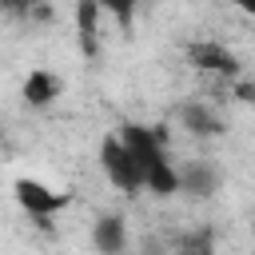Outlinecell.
<instances>
[{
    "label": "cell",
    "mask_w": 255,
    "mask_h": 255,
    "mask_svg": "<svg viewBox=\"0 0 255 255\" xmlns=\"http://www.w3.org/2000/svg\"><path fill=\"white\" fill-rule=\"evenodd\" d=\"M116 139L124 143V151L131 155L135 171H139V183L143 191L167 199L179 191V179H175V163L167 155V131L163 128H147V124H124L116 131Z\"/></svg>",
    "instance_id": "6da1fadb"
},
{
    "label": "cell",
    "mask_w": 255,
    "mask_h": 255,
    "mask_svg": "<svg viewBox=\"0 0 255 255\" xmlns=\"http://www.w3.org/2000/svg\"><path fill=\"white\" fill-rule=\"evenodd\" d=\"M12 195H16V203L40 223V227H48V219L56 215V211H64L68 207V191H56V187H48V183H40V179H28V175H20L16 183H12Z\"/></svg>",
    "instance_id": "7a4b0ae2"
},
{
    "label": "cell",
    "mask_w": 255,
    "mask_h": 255,
    "mask_svg": "<svg viewBox=\"0 0 255 255\" xmlns=\"http://www.w3.org/2000/svg\"><path fill=\"white\" fill-rule=\"evenodd\" d=\"M100 167H104V175L112 179V187H116V191H124V195H139V191H143L139 171H135L131 155L124 151V143L116 139V131L100 139Z\"/></svg>",
    "instance_id": "3957f363"
},
{
    "label": "cell",
    "mask_w": 255,
    "mask_h": 255,
    "mask_svg": "<svg viewBox=\"0 0 255 255\" xmlns=\"http://www.w3.org/2000/svg\"><path fill=\"white\" fill-rule=\"evenodd\" d=\"M187 64L199 68V72H207V76H215V80H235L243 72L239 60H235V52L223 48L219 40H195V44H187Z\"/></svg>",
    "instance_id": "277c9868"
},
{
    "label": "cell",
    "mask_w": 255,
    "mask_h": 255,
    "mask_svg": "<svg viewBox=\"0 0 255 255\" xmlns=\"http://www.w3.org/2000/svg\"><path fill=\"white\" fill-rule=\"evenodd\" d=\"M179 124H183V131L195 135V139H211V135H223V131H227V128H223V116H219L215 108H207L203 100L179 104Z\"/></svg>",
    "instance_id": "5b68a950"
},
{
    "label": "cell",
    "mask_w": 255,
    "mask_h": 255,
    "mask_svg": "<svg viewBox=\"0 0 255 255\" xmlns=\"http://www.w3.org/2000/svg\"><path fill=\"white\" fill-rule=\"evenodd\" d=\"M92 247L100 255H124L128 251V219L120 211H108L92 223Z\"/></svg>",
    "instance_id": "8992f818"
},
{
    "label": "cell",
    "mask_w": 255,
    "mask_h": 255,
    "mask_svg": "<svg viewBox=\"0 0 255 255\" xmlns=\"http://www.w3.org/2000/svg\"><path fill=\"white\" fill-rule=\"evenodd\" d=\"M175 179H179V191H187V195H211L215 187H219V171H215V163H203V159H191L183 171L175 167Z\"/></svg>",
    "instance_id": "52a82bcc"
},
{
    "label": "cell",
    "mask_w": 255,
    "mask_h": 255,
    "mask_svg": "<svg viewBox=\"0 0 255 255\" xmlns=\"http://www.w3.org/2000/svg\"><path fill=\"white\" fill-rule=\"evenodd\" d=\"M100 20H104V4L96 0H80L76 4V32H80V44H84V56H96L100 48Z\"/></svg>",
    "instance_id": "ba28073f"
},
{
    "label": "cell",
    "mask_w": 255,
    "mask_h": 255,
    "mask_svg": "<svg viewBox=\"0 0 255 255\" xmlns=\"http://www.w3.org/2000/svg\"><path fill=\"white\" fill-rule=\"evenodd\" d=\"M56 96H60V76H52V72H32V76L24 80V100H28L32 108H48Z\"/></svg>",
    "instance_id": "9c48e42d"
},
{
    "label": "cell",
    "mask_w": 255,
    "mask_h": 255,
    "mask_svg": "<svg viewBox=\"0 0 255 255\" xmlns=\"http://www.w3.org/2000/svg\"><path fill=\"white\" fill-rule=\"evenodd\" d=\"M175 255H215V231L211 227L183 231L179 243H175Z\"/></svg>",
    "instance_id": "30bf717a"
}]
</instances>
